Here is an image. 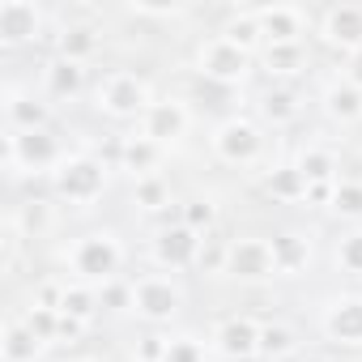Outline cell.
Instances as JSON below:
<instances>
[{
    "mask_svg": "<svg viewBox=\"0 0 362 362\" xmlns=\"http://www.w3.org/2000/svg\"><path fill=\"white\" fill-rule=\"evenodd\" d=\"M124 260H128V252H124V243H119L115 230H86V235H77V239L69 243V252H64V264H69L73 281L94 286V290L119 281Z\"/></svg>",
    "mask_w": 362,
    "mask_h": 362,
    "instance_id": "cell-1",
    "label": "cell"
},
{
    "mask_svg": "<svg viewBox=\"0 0 362 362\" xmlns=\"http://www.w3.org/2000/svg\"><path fill=\"white\" fill-rule=\"evenodd\" d=\"M153 107V86L132 73V69H111L98 86H94V111L107 119H136Z\"/></svg>",
    "mask_w": 362,
    "mask_h": 362,
    "instance_id": "cell-2",
    "label": "cell"
},
{
    "mask_svg": "<svg viewBox=\"0 0 362 362\" xmlns=\"http://www.w3.org/2000/svg\"><path fill=\"white\" fill-rule=\"evenodd\" d=\"M64 145L56 141L52 128H39V132H13L5 128V170L9 179H22V175H56V166L64 162Z\"/></svg>",
    "mask_w": 362,
    "mask_h": 362,
    "instance_id": "cell-3",
    "label": "cell"
},
{
    "mask_svg": "<svg viewBox=\"0 0 362 362\" xmlns=\"http://www.w3.org/2000/svg\"><path fill=\"white\" fill-rule=\"evenodd\" d=\"M107 179H111V170H107L103 158H94V153H69V158L56 166V175H52V188H56V197H60L64 205L90 209V205L107 192Z\"/></svg>",
    "mask_w": 362,
    "mask_h": 362,
    "instance_id": "cell-4",
    "label": "cell"
},
{
    "mask_svg": "<svg viewBox=\"0 0 362 362\" xmlns=\"http://www.w3.org/2000/svg\"><path fill=\"white\" fill-rule=\"evenodd\" d=\"M209 149L218 162L226 166H256L260 153H264V132L256 119L247 115H226L214 132H209Z\"/></svg>",
    "mask_w": 362,
    "mask_h": 362,
    "instance_id": "cell-5",
    "label": "cell"
},
{
    "mask_svg": "<svg viewBox=\"0 0 362 362\" xmlns=\"http://www.w3.org/2000/svg\"><path fill=\"white\" fill-rule=\"evenodd\" d=\"M226 277L239 281V286H264L277 273V260H273V239H260V235H239L230 239L226 247Z\"/></svg>",
    "mask_w": 362,
    "mask_h": 362,
    "instance_id": "cell-6",
    "label": "cell"
},
{
    "mask_svg": "<svg viewBox=\"0 0 362 362\" xmlns=\"http://www.w3.org/2000/svg\"><path fill=\"white\" fill-rule=\"evenodd\" d=\"M132 311L145 324H170L184 311V286L166 273H145L132 281Z\"/></svg>",
    "mask_w": 362,
    "mask_h": 362,
    "instance_id": "cell-7",
    "label": "cell"
},
{
    "mask_svg": "<svg viewBox=\"0 0 362 362\" xmlns=\"http://www.w3.org/2000/svg\"><path fill=\"white\" fill-rule=\"evenodd\" d=\"M252 60H256V56L239 52V47H235V43H226L222 35H209V39L197 47V73H201L205 81H214V86H226V90L247 81Z\"/></svg>",
    "mask_w": 362,
    "mask_h": 362,
    "instance_id": "cell-8",
    "label": "cell"
},
{
    "mask_svg": "<svg viewBox=\"0 0 362 362\" xmlns=\"http://www.w3.org/2000/svg\"><path fill=\"white\" fill-rule=\"evenodd\" d=\"M188 128H192V107L184 103V98H153V107L141 115V136H149L153 145H162L166 153L188 136Z\"/></svg>",
    "mask_w": 362,
    "mask_h": 362,
    "instance_id": "cell-9",
    "label": "cell"
},
{
    "mask_svg": "<svg viewBox=\"0 0 362 362\" xmlns=\"http://www.w3.org/2000/svg\"><path fill=\"white\" fill-rule=\"evenodd\" d=\"M201 243H205V235H197V230L184 226V222H175V226H162V230L153 235V243H149V260H153L162 273H179V269L197 264Z\"/></svg>",
    "mask_w": 362,
    "mask_h": 362,
    "instance_id": "cell-10",
    "label": "cell"
},
{
    "mask_svg": "<svg viewBox=\"0 0 362 362\" xmlns=\"http://www.w3.org/2000/svg\"><path fill=\"white\" fill-rule=\"evenodd\" d=\"M214 354L226 362H252L260 358V324L252 315H226L214 324Z\"/></svg>",
    "mask_w": 362,
    "mask_h": 362,
    "instance_id": "cell-11",
    "label": "cell"
},
{
    "mask_svg": "<svg viewBox=\"0 0 362 362\" xmlns=\"http://www.w3.org/2000/svg\"><path fill=\"white\" fill-rule=\"evenodd\" d=\"M320 328L328 341L362 349V294H332L320 311Z\"/></svg>",
    "mask_w": 362,
    "mask_h": 362,
    "instance_id": "cell-12",
    "label": "cell"
},
{
    "mask_svg": "<svg viewBox=\"0 0 362 362\" xmlns=\"http://www.w3.org/2000/svg\"><path fill=\"white\" fill-rule=\"evenodd\" d=\"M315 35L341 56L362 52V5H332V9H324Z\"/></svg>",
    "mask_w": 362,
    "mask_h": 362,
    "instance_id": "cell-13",
    "label": "cell"
},
{
    "mask_svg": "<svg viewBox=\"0 0 362 362\" xmlns=\"http://www.w3.org/2000/svg\"><path fill=\"white\" fill-rule=\"evenodd\" d=\"M43 26H47V18L35 0H0V43L5 47L43 39Z\"/></svg>",
    "mask_w": 362,
    "mask_h": 362,
    "instance_id": "cell-14",
    "label": "cell"
},
{
    "mask_svg": "<svg viewBox=\"0 0 362 362\" xmlns=\"http://www.w3.org/2000/svg\"><path fill=\"white\" fill-rule=\"evenodd\" d=\"M256 18H260V30H264V47L303 43V35L311 26L303 5H256Z\"/></svg>",
    "mask_w": 362,
    "mask_h": 362,
    "instance_id": "cell-15",
    "label": "cell"
},
{
    "mask_svg": "<svg viewBox=\"0 0 362 362\" xmlns=\"http://www.w3.org/2000/svg\"><path fill=\"white\" fill-rule=\"evenodd\" d=\"M0 111H5V128H13V132H39L52 119V103L43 94H35V90L13 86V81L5 86V103H0Z\"/></svg>",
    "mask_w": 362,
    "mask_h": 362,
    "instance_id": "cell-16",
    "label": "cell"
},
{
    "mask_svg": "<svg viewBox=\"0 0 362 362\" xmlns=\"http://www.w3.org/2000/svg\"><path fill=\"white\" fill-rule=\"evenodd\" d=\"M162 162H166V149H162V145H153L149 136L132 132V136H124V141H119V170H124V175H132V184H136V179L158 175V166H162Z\"/></svg>",
    "mask_w": 362,
    "mask_h": 362,
    "instance_id": "cell-17",
    "label": "cell"
},
{
    "mask_svg": "<svg viewBox=\"0 0 362 362\" xmlns=\"http://www.w3.org/2000/svg\"><path fill=\"white\" fill-rule=\"evenodd\" d=\"M81 94H86V69L73 64V60L52 56V60L43 64V98H52V103H73V98H81Z\"/></svg>",
    "mask_w": 362,
    "mask_h": 362,
    "instance_id": "cell-18",
    "label": "cell"
},
{
    "mask_svg": "<svg viewBox=\"0 0 362 362\" xmlns=\"http://www.w3.org/2000/svg\"><path fill=\"white\" fill-rule=\"evenodd\" d=\"M320 107H324V115L332 119V124H358L362 119V90L341 73V77H332L328 86H324V94H320Z\"/></svg>",
    "mask_w": 362,
    "mask_h": 362,
    "instance_id": "cell-19",
    "label": "cell"
},
{
    "mask_svg": "<svg viewBox=\"0 0 362 362\" xmlns=\"http://www.w3.org/2000/svg\"><path fill=\"white\" fill-rule=\"evenodd\" d=\"M47 354V345L30 332V324L22 315H9L0 328V362H39Z\"/></svg>",
    "mask_w": 362,
    "mask_h": 362,
    "instance_id": "cell-20",
    "label": "cell"
},
{
    "mask_svg": "<svg viewBox=\"0 0 362 362\" xmlns=\"http://www.w3.org/2000/svg\"><path fill=\"white\" fill-rule=\"evenodd\" d=\"M103 47V30L94 22H69L60 35H56V56L60 60H73V64H90Z\"/></svg>",
    "mask_w": 362,
    "mask_h": 362,
    "instance_id": "cell-21",
    "label": "cell"
},
{
    "mask_svg": "<svg viewBox=\"0 0 362 362\" xmlns=\"http://www.w3.org/2000/svg\"><path fill=\"white\" fill-rule=\"evenodd\" d=\"M256 111H260V119H264V124H273V128H286V124H294V119H298V111H303V98H298V90H294L290 81H273V86L260 94Z\"/></svg>",
    "mask_w": 362,
    "mask_h": 362,
    "instance_id": "cell-22",
    "label": "cell"
},
{
    "mask_svg": "<svg viewBox=\"0 0 362 362\" xmlns=\"http://www.w3.org/2000/svg\"><path fill=\"white\" fill-rule=\"evenodd\" d=\"M226 43H235L239 52L247 56H260L264 52V30H260V18H256V5H243V9H230L226 26L218 30Z\"/></svg>",
    "mask_w": 362,
    "mask_h": 362,
    "instance_id": "cell-23",
    "label": "cell"
},
{
    "mask_svg": "<svg viewBox=\"0 0 362 362\" xmlns=\"http://www.w3.org/2000/svg\"><path fill=\"white\" fill-rule=\"evenodd\" d=\"M273 260H277V273H281V277H298V273L311 264V239L298 235V230L273 235Z\"/></svg>",
    "mask_w": 362,
    "mask_h": 362,
    "instance_id": "cell-24",
    "label": "cell"
},
{
    "mask_svg": "<svg viewBox=\"0 0 362 362\" xmlns=\"http://www.w3.org/2000/svg\"><path fill=\"white\" fill-rule=\"evenodd\" d=\"M307 179H303V170L294 166V162H277V166H269V175H264V192L273 197V201H281V205H298V201H307Z\"/></svg>",
    "mask_w": 362,
    "mask_h": 362,
    "instance_id": "cell-25",
    "label": "cell"
},
{
    "mask_svg": "<svg viewBox=\"0 0 362 362\" xmlns=\"http://www.w3.org/2000/svg\"><path fill=\"white\" fill-rule=\"evenodd\" d=\"M9 226H13L22 239H39V235H47V230L56 226V205L43 201V197H30V201H22V205L13 209Z\"/></svg>",
    "mask_w": 362,
    "mask_h": 362,
    "instance_id": "cell-26",
    "label": "cell"
},
{
    "mask_svg": "<svg viewBox=\"0 0 362 362\" xmlns=\"http://www.w3.org/2000/svg\"><path fill=\"white\" fill-rule=\"evenodd\" d=\"M294 166L303 170V179H307V184H337V153L328 149V145H303L298 153H294Z\"/></svg>",
    "mask_w": 362,
    "mask_h": 362,
    "instance_id": "cell-27",
    "label": "cell"
},
{
    "mask_svg": "<svg viewBox=\"0 0 362 362\" xmlns=\"http://www.w3.org/2000/svg\"><path fill=\"white\" fill-rule=\"evenodd\" d=\"M260 64L273 81H290L307 69V47L303 43H290V47H264L260 52Z\"/></svg>",
    "mask_w": 362,
    "mask_h": 362,
    "instance_id": "cell-28",
    "label": "cell"
},
{
    "mask_svg": "<svg viewBox=\"0 0 362 362\" xmlns=\"http://www.w3.org/2000/svg\"><path fill=\"white\" fill-rule=\"evenodd\" d=\"M98 307H103V298H98L94 286H81V281H69V286H64V298H60V311H64V315L90 324V320L98 315Z\"/></svg>",
    "mask_w": 362,
    "mask_h": 362,
    "instance_id": "cell-29",
    "label": "cell"
},
{
    "mask_svg": "<svg viewBox=\"0 0 362 362\" xmlns=\"http://www.w3.org/2000/svg\"><path fill=\"white\" fill-rule=\"evenodd\" d=\"M132 205H136L141 214H162V209H170V184H166L162 175L136 179V184H132Z\"/></svg>",
    "mask_w": 362,
    "mask_h": 362,
    "instance_id": "cell-30",
    "label": "cell"
},
{
    "mask_svg": "<svg viewBox=\"0 0 362 362\" xmlns=\"http://www.w3.org/2000/svg\"><path fill=\"white\" fill-rule=\"evenodd\" d=\"M298 349V337L290 324H260V358L264 362H281Z\"/></svg>",
    "mask_w": 362,
    "mask_h": 362,
    "instance_id": "cell-31",
    "label": "cell"
},
{
    "mask_svg": "<svg viewBox=\"0 0 362 362\" xmlns=\"http://www.w3.org/2000/svg\"><path fill=\"white\" fill-rule=\"evenodd\" d=\"M328 214L341 218V222H358L362 226V179H337V192H332Z\"/></svg>",
    "mask_w": 362,
    "mask_h": 362,
    "instance_id": "cell-32",
    "label": "cell"
},
{
    "mask_svg": "<svg viewBox=\"0 0 362 362\" xmlns=\"http://www.w3.org/2000/svg\"><path fill=\"white\" fill-rule=\"evenodd\" d=\"M22 320L30 324V332L43 341V345H56L60 341V311L56 307H43V303H30L22 311Z\"/></svg>",
    "mask_w": 362,
    "mask_h": 362,
    "instance_id": "cell-33",
    "label": "cell"
},
{
    "mask_svg": "<svg viewBox=\"0 0 362 362\" xmlns=\"http://www.w3.org/2000/svg\"><path fill=\"white\" fill-rule=\"evenodd\" d=\"M332 260H337V269H341V273L362 277V226H354V230H345V235L337 239Z\"/></svg>",
    "mask_w": 362,
    "mask_h": 362,
    "instance_id": "cell-34",
    "label": "cell"
},
{
    "mask_svg": "<svg viewBox=\"0 0 362 362\" xmlns=\"http://www.w3.org/2000/svg\"><path fill=\"white\" fill-rule=\"evenodd\" d=\"M179 222L192 226L197 235H209L214 222H218V205L209 197H192V201H184V209H179Z\"/></svg>",
    "mask_w": 362,
    "mask_h": 362,
    "instance_id": "cell-35",
    "label": "cell"
},
{
    "mask_svg": "<svg viewBox=\"0 0 362 362\" xmlns=\"http://www.w3.org/2000/svg\"><path fill=\"white\" fill-rule=\"evenodd\" d=\"M226 239H209L205 235V243H201V256H197V269L201 273H226Z\"/></svg>",
    "mask_w": 362,
    "mask_h": 362,
    "instance_id": "cell-36",
    "label": "cell"
},
{
    "mask_svg": "<svg viewBox=\"0 0 362 362\" xmlns=\"http://www.w3.org/2000/svg\"><path fill=\"white\" fill-rule=\"evenodd\" d=\"M162 362H209V358H205V345L197 337H170V349Z\"/></svg>",
    "mask_w": 362,
    "mask_h": 362,
    "instance_id": "cell-37",
    "label": "cell"
},
{
    "mask_svg": "<svg viewBox=\"0 0 362 362\" xmlns=\"http://www.w3.org/2000/svg\"><path fill=\"white\" fill-rule=\"evenodd\" d=\"M166 349H170V337L149 332V337H141V345H136L132 362H162V358H166Z\"/></svg>",
    "mask_w": 362,
    "mask_h": 362,
    "instance_id": "cell-38",
    "label": "cell"
},
{
    "mask_svg": "<svg viewBox=\"0 0 362 362\" xmlns=\"http://www.w3.org/2000/svg\"><path fill=\"white\" fill-rule=\"evenodd\" d=\"M98 298H103V307H132V281H111V286H103L98 290Z\"/></svg>",
    "mask_w": 362,
    "mask_h": 362,
    "instance_id": "cell-39",
    "label": "cell"
},
{
    "mask_svg": "<svg viewBox=\"0 0 362 362\" xmlns=\"http://www.w3.org/2000/svg\"><path fill=\"white\" fill-rule=\"evenodd\" d=\"M128 13H136V18H179L184 9L179 5H128Z\"/></svg>",
    "mask_w": 362,
    "mask_h": 362,
    "instance_id": "cell-40",
    "label": "cell"
},
{
    "mask_svg": "<svg viewBox=\"0 0 362 362\" xmlns=\"http://www.w3.org/2000/svg\"><path fill=\"white\" fill-rule=\"evenodd\" d=\"M332 192H337V184H311V188H307V205L328 209V205H332Z\"/></svg>",
    "mask_w": 362,
    "mask_h": 362,
    "instance_id": "cell-41",
    "label": "cell"
},
{
    "mask_svg": "<svg viewBox=\"0 0 362 362\" xmlns=\"http://www.w3.org/2000/svg\"><path fill=\"white\" fill-rule=\"evenodd\" d=\"M86 328H90V324H81V320H73V315H64V311H60V341H77Z\"/></svg>",
    "mask_w": 362,
    "mask_h": 362,
    "instance_id": "cell-42",
    "label": "cell"
},
{
    "mask_svg": "<svg viewBox=\"0 0 362 362\" xmlns=\"http://www.w3.org/2000/svg\"><path fill=\"white\" fill-rule=\"evenodd\" d=\"M345 77L362 90V52H354V56H345Z\"/></svg>",
    "mask_w": 362,
    "mask_h": 362,
    "instance_id": "cell-43",
    "label": "cell"
},
{
    "mask_svg": "<svg viewBox=\"0 0 362 362\" xmlns=\"http://www.w3.org/2000/svg\"><path fill=\"white\" fill-rule=\"evenodd\" d=\"M64 362H94V358H64Z\"/></svg>",
    "mask_w": 362,
    "mask_h": 362,
    "instance_id": "cell-44",
    "label": "cell"
},
{
    "mask_svg": "<svg viewBox=\"0 0 362 362\" xmlns=\"http://www.w3.org/2000/svg\"><path fill=\"white\" fill-rule=\"evenodd\" d=\"M328 362H354V358H328Z\"/></svg>",
    "mask_w": 362,
    "mask_h": 362,
    "instance_id": "cell-45",
    "label": "cell"
}]
</instances>
